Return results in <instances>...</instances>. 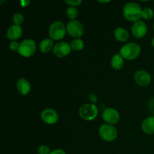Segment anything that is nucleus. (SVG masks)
Wrapping results in <instances>:
<instances>
[{"label":"nucleus","mask_w":154,"mask_h":154,"mask_svg":"<svg viewBox=\"0 0 154 154\" xmlns=\"http://www.w3.org/2000/svg\"><path fill=\"white\" fill-rule=\"evenodd\" d=\"M70 46L74 51H80L84 48V42L81 38H75L71 42Z\"/></svg>","instance_id":"nucleus-19"},{"label":"nucleus","mask_w":154,"mask_h":154,"mask_svg":"<svg viewBox=\"0 0 154 154\" xmlns=\"http://www.w3.org/2000/svg\"><path fill=\"white\" fill-rule=\"evenodd\" d=\"M141 53V48L136 43L130 42L122 47L120 54L124 59L128 60H132L136 59Z\"/></svg>","instance_id":"nucleus-2"},{"label":"nucleus","mask_w":154,"mask_h":154,"mask_svg":"<svg viewBox=\"0 0 154 154\" xmlns=\"http://www.w3.org/2000/svg\"><path fill=\"white\" fill-rule=\"evenodd\" d=\"M9 48H10V50L12 51H16L19 50L20 48V44L18 42H17L16 41H13L10 43L9 45Z\"/></svg>","instance_id":"nucleus-24"},{"label":"nucleus","mask_w":154,"mask_h":154,"mask_svg":"<svg viewBox=\"0 0 154 154\" xmlns=\"http://www.w3.org/2000/svg\"><path fill=\"white\" fill-rule=\"evenodd\" d=\"M16 87L17 91L21 95H23V96L28 94L30 92V90H31L30 83L26 78H20V79L18 80L17 82Z\"/></svg>","instance_id":"nucleus-14"},{"label":"nucleus","mask_w":154,"mask_h":154,"mask_svg":"<svg viewBox=\"0 0 154 154\" xmlns=\"http://www.w3.org/2000/svg\"><path fill=\"white\" fill-rule=\"evenodd\" d=\"M65 2L66 4L69 5L70 6H72V7H75V6H78L80 4H81L82 1L81 0H70V1H68V0H66Z\"/></svg>","instance_id":"nucleus-25"},{"label":"nucleus","mask_w":154,"mask_h":154,"mask_svg":"<svg viewBox=\"0 0 154 154\" xmlns=\"http://www.w3.org/2000/svg\"><path fill=\"white\" fill-rule=\"evenodd\" d=\"M153 11L150 8L147 7L144 8L141 11V17L144 18V20H150L153 17Z\"/></svg>","instance_id":"nucleus-21"},{"label":"nucleus","mask_w":154,"mask_h":154,"mask_svg":"<svg viewBox=\"0 0 154 154\" xmlns=\"http://www.w3.org/2000/svg\"><path fill=\"white\" fill-rule=\"evenodd\" d=\"M66 31V27L63 22L55 21L50 26L49 35L52 40L59 41L64 38Z\"/></svg>","instance_id":"nucleus-3"},{"label":"nucleus","mask_w":154,"mask_h":154,"mask_svg":"<svg viewBox=\"0 0 154 154\" xmlns=\"http://www.w3.org/2000/svg\"><path fill=\"white\" fill-rule=\"evenodd\" d=\"M39 48L42 53H48L54 49V42L51 38H45L40 42Z\"/></svg>","instance_id":"nucleus-18"},{"label":"nucleus","mask_w":154,"mask_h":154,"mask_svg":"<svg viewBox=\"0 0 154 154\" xmlns=\"http://www.w3.org/2000/svg\"><path fill=\"white\" fill-rule=\"evenodd\" d=\"M151 45H152V46L154 48V37L153 38V39H152V42H151Z\"/></svg>","instance_id":"nucleus-29"},{"label":"nucleus","mask_w":154,"mask_h":154,"mask_svg":"<svg viewBox=\"0 0 154 154\" xmlns=\"http://www.w3.org/2000/svg\"><path fill=\"white\" fill-rule=\"evenodd\" d=\"M143 132L148 135L154 134V117H149L146 118L141 124Z\"/></svg>","instance_id":"nucleus-15"},{"label":"nucleus","mask_w":154,"mask_h":154,"mask_svg":"<svg viewBox=\"0 0 154 154\" xmlns=\"http://www.w3.org/2000/svg\"><path fill=\"white\" fill-rule=\"evenodd\" d=\"M50 154H66V152H65L64 150H62V149H56V150L51 151Z\"/></svg>","instance_id":"nucleus-26"},{"label":"nucleus","mask_w":154,"mask_h":154,"mask_svg":"<svg viewBox=\"0 0 154 154\" xmlns=\"http://www.w3.org/2000/svg\"><path fill=\"white\" fill-rule=\"evenodd\" d=\"M24 21V16L20 13H16L13 16V22L15 25L20 26Z\"/></svg>","instance_id":"nucleus-22"},{"label":"nucleus","mask_w":154,"mask_h":154,"mask_svg":"<svg viewBox=\"0 0 154 154\" xmlns=\"http://www.w3.org/2000/svg\"><path fill=\"white\" fill-rule=\"evenodd\" d=\"M141 6L136 2L126 3L123 7V16L126 20L132 22H137L140 17H141Z\"/></svg>","instance_id":"nucleus-1"},{"label":"nucleus","mask_w":154,"mask_h":154,"mask_svg":"<svg viewBox=\"0 0 154 154\" xmlns=\"http://www.w3.org/2000/svg\"><path fill=\"white\" fill-rule=\"evenodd\" d=\"M7 37L8 38L13 41H16L19 39L23 35V29L20 26L12 25L7 30Z\"/></svg>","instance_id":"nucleus-13"},{"label":"nucleus","mask_w":154,"mask_h":154,"mask_svg":"<svg viewBox=\"0 0 154 154\" xmlns=\"http://www.w3.org/2000/svg\"><path fill=\"white\" fill-rule=\"evenodd\" d=\"M36 51L35 42L31 39H26L20 44L18 53L22 57H29L32 56Z\"/></svg>","instance_id":"nucleus-6"},{"label":"nucleus","mask_w":154,"mask_h":154,"mask_svg":"<svg viewBox=\"0 0 154 154\" xmlns=\"http://www.w3.org/2000/svg\"><path fill=\"white\" fill-rule=\"evenodd\" d=\"M120 117L118 111L112 108H106L102 113V118L108 124H115L120 120Z\"/></svg>","instance_id":"nucleus-8"},{"label":"nucleus","mask_w":154,"mask_h":154,"mask_svg":"<svg viewBox=\"0 0 154 154\" xmlns=\"http://www.w3.org/2000/svg\"><path fill=\"white\" fill-rule=\"evenodd\" d=\"M147 32V24L142 20H138L134 23L132 26V33L135 38H141Z\"/></svg>","instance_id":"nucleus-11"},{"label":"nucleus","mask_w":154,"mask_h":154,"mask_svg":"<svg viewBox=\"0 0 154 154\" xmlns=\"http://www.w3.org/2000/svg\"><path fill=\"white\" fill-rule=\"evenodd\" d=\"M99 2L101 3H106V2H109V1H99Z\"/></svg>","instance_id":"nucleus-30"},{"label":"nucleus","mask_w":154,"mask_h":154,"mask_svg":"<svg viewBox=\"0 0 154 154\" xmlns=\"http://www.w3.org/2000/svg\"><path fill=\"white\" fill-rule=\"evenodd\" d=\"M153 29H154V24H153Z\"/></svg>","instance_id":"nucleus-31"},{"label":"nucleus","mask_w":154,"mask_h":154,"mask_svg":"<svg viewBox=\"0 0 154 154\" xmlns=\"http://www.w3.org/2000/svg\"><path fill=\"white\" fill-rule=\"evenodd\" d=\"M53 50H54V54L57 57L62 58V57H66L70 54L72 48H71L70 45L67 42H60L54 45Z\"/></svg>","instance_id":"nucleus-10"},{"label":"nucleus","mask_w":154,"mask_h":154,"mask_svg":"<svg viewBox=\"0 0 154 154\" xmlns=\"http://www.w3.org/2000/svg\"><path fill=\"white\" fill-rule=\"evenodd\" d=\"M30 4V2L28 0H22L20 1V5L22 7H27Z\"/></svg>","instance_id":"nucleus-27"},{"label":"nucleus","mask_w":154,"mask_h":154,"mask_svg":"<svg viewBox=\"0 0 154 154\" xmlns=\"http://www.w3.org/2000/svg\"><path fill=\"white\" fill-rule=\"evenodd\" d=\"M135 80L137 84L140 86L145 87L150 84L151 81V76L147 71L140 70L135 72Z\"/></svg>","instance_id":"nucleus-12"},{"label":"nucleus","mask_w":154,"mask_h":154,"mask_svg":"<svg viewBox=\"0 0 154 154\" xmlns=\"http://www.w3.org/2000/svg\"><path fill=\"white\" fill-rule=\"evenodd\" d=\"M99 135L105 141H113L117 138V131L114 126L111 124H102L99 129Z\"/></svg>","instance_id":"nucleus-5"},{"label":"nucleus","mask_w":154,"mask_h":154,"mask_svg":"<svg viewBox=\"0 0 154 154\" xmlns=\"http://www.w3.org/2000/svg\"><path fill=\"white\" fill-rule=\"evenodd\" d=\"M66 30L70 36L75 38H79L84 34V28L83 24L80 21L74 20L68 23L66 25Z\"/></svg>","instance_id":"nucleus-7"},{"label":"nucleus","mask_w":154,"mask_h":154,"mask_svg":"<svg viewBox=\"0 0 154 154\" xmlns=\"http://www.w3.org/2000/svg\"><path fill=\"white\" fill-rule=\"evenodd\" d=\"M90 99L93 102H96V101H97V97H96L94 94H91L90 96Z\"/></svg>","instance_id":"nucleus-28"},{"label":"nucleus","mask_w":154,"mask_h":154,"mask_svg":"<svg viewBox=\"0 0 154 154\" xmlns=\"http://www.w3.org/2000/svg\"><path fill=\"white\" fill-rule=\"evenodd\" d=\"M41 118L47 124L52 125L58 121L59 116L57 111L52 108H46L41 114Z\"/></svg>","instance_id":"nucleus-9"},{"label":"nucleus","mask_w":154,"mask_h":154,"mask_svg":"<svg viewBox=\"0 0 154 154\" xmlns=\"http://www.w3.org/2000/svg\"><path fill=\"white\" fill-rule=\"evenodd\" d=\"M66 16H67L69 19H71L72 20H74L78 17V11L75 7L70 6V7H69L67 9H66Z\"/></svg>","instance_id":"nucleus-20"},{"label":"nucleus","mask_w":154,"mask_h":154,"mask_svg":"<svg viewBox=\"0 0 154 154\" xmlns=\"http://www.w3.org/2000/svg\"><path fill=\"white\" fill-rule=\"evenodd\" d=\"M98 108L93 103L84 104L80 108L79 114L84 120H93L97 117Z\"/></svg>","instance_id":"nucleus-4"},{"label":"nucleus","mask_w":154,"mask_h":154,"mask_svg":"<svg viewBox=\"0 0 154 154\" xmlns=\"http://www.w3.org/2000/svg\"><path fill=\"white\" fill-rule=\"evenodd\" d=\"M38 154H50L51 153V150H50L48 146L42 145L38 149Z\"/></svg>","instance_id":"nucleus-23"},{"label":"nucleus","mask_w":154,"mask_h":154,"mask_svg":"<svg viewBox=\"0 0 154 154\" xmlns=\"http://www.w3.org/2000/svg\"><path fill=\"white\" fill-rule=\"evenodd\" d=\"M114 36H115L116 39L119 42H125L129 39V32L124 28L122 27H118L114 31Z\"/></svg>","instance_id":"nucleus-16"},{"label":"nucleus","mask_w":154,"mask_h":154,"mask_svg":"<svg viewBox=\"0 0 154 154\" xmlns=\"http://www.w3.org/2000/svg\"><path fill=\"white\" fill-rule=\"evenodd\" d=\"M123 59L124 58L120 54H115L114 56H113L111 61V64L113 69H116V70L121 69L123 68V65H124V60Z\"/></svg>","instance_id":"nucleus-17"}]
</instances>
